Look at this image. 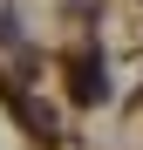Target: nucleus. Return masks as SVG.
<instances>
[{
	"instance_id": "f257e3e1",
	"label": "nucleus",
	"mask_w": 143,
	"mask_h": 150,
	"mask_svg": "<svg viewBox=\"0 0 143 150\" xmlns=\"http://www.w3.org/2000/svg\"><path fill=\"white\" fill-rule=\"evenodd\" d=\"M109 96V75H102V48L75 62V103H102Z\"/></svg>"
},
{
	"instance_id": "f03ea898",
	"label": "nucleus",
	"mask_w": 143,
	"mask_h": 150,
	"mask_svg": "<svg viewBox=\"0 0 143 150\" xmlns=\"http://www.w3.org/2000/svg\"><path fill=\"white\" fill-rule=\"evenodd\" d=\"M0 41H7V48L20 41V21H14V7H0Z\"/></svg>"
}]
</instances>
